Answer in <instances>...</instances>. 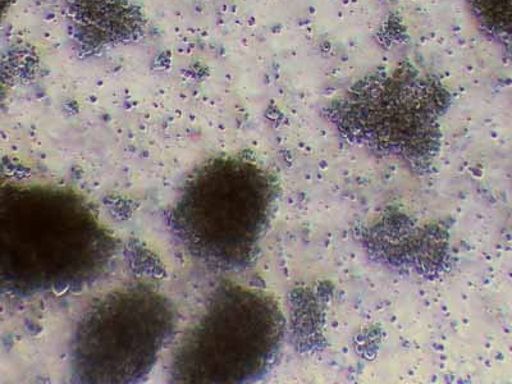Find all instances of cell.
<instances>
[{
    "mask_svg": "<svg viewBox=\"0 0 512 384\" xmlns=\"http://www.w3.org/2000/svg\"><path fill=\"white\" fill-rule=\"evenodd\" d=\"M176 326L166 296L143 285L118 288L85 310L72 340V373L81 383L144 379Z\"/></svg>",
    "mask_w": 512,
    "mask_h": 384,
    "instance_id": "obj_4",
    "label": "cell"
},
{
    "mask_svg": "<svg viewBox=\"0 0 512 384\" xmlns=\"http://www.w3.org/2000/svg\"><path fill=\"white\" fill-rule=\"evenodd\" d=\"M114 240L75 192L9 186L0 192V276L17 294L63 292L107 268Z\"/></svg>",
    "mask_w": 512,
    "mask_h": 384,
    "instance_id": "obj_1",
    "label": "cell"
},
{
    "mask_svg": "<svg viewBox=\"0 0 512 384\" xmlns=\"http://www.w3.org/2000/svg\"><path fill=\"white\" fill-rule=\"evenodd\" d=\"M478 20L489 31L512 39V0H470Z\"/></svg>",
    "mask_w": 512,
    "mask_h": 384,
    "instance_id": "obj_5",
    "label": "cell"
},
{
    "mask_svg": "<svg viewBox=\"0 0 512 384\" xmlns=\"http://www.w3.org/2000/svg\"><path fill=\"white\" fill-rule=\"evenodd\" d=\"M283 315L272 296L222 282L176 347L171 365L178 383H245L276 359Z\"/></svg>",
    "mask_w": 512,
    "mask_h": 384,
    "instance_id": "obj_3",
    "label": "cell"
},
{
    "mask_svg": "<svg viewBox=\"0 0 512 384\" xmlns=\"http://www.w3.org/2000/svg\"><path fill=\"white\" fill-rule=\"evenodd\" d=\"M274 184L241 158L209 160L187 178L171 226L187 253L217 269L245 267L271 217Z\"/></svg>",
    "mask_w": 512,
    "mask_h": 384,
    "instance_id": "obj_2",
    "label": "cell"
}]
</instances>
